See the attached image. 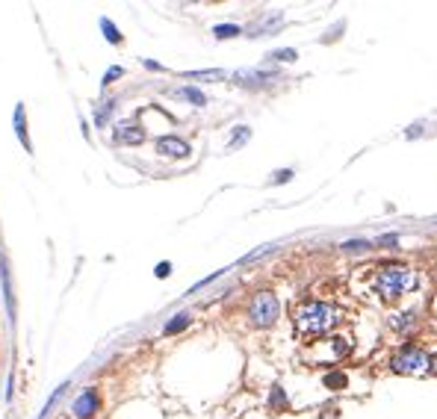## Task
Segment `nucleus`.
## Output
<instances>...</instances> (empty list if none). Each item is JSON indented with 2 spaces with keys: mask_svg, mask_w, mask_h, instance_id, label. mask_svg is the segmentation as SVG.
I'll return each instance as SVG.
<instances>
[{
  "mask_svg": "<svg viewBox=\"0 0 437 419\" xmlns=\"http://www.w3.org/2000/svg\"><path fill=\"white\" fill-rule=\"evenodd\" d=\"M278 298L269 293V289H263V293H257L251 298V304H248V316H251V322L257 328H269L275 319H278Z\"/></svg>",
  "mask_w": 437,
  "mask_h": 419,
  "instance_id": "obj_3",
  "label": "nucleus"
},
{
  "mask_svg": "<svg viewBox=\"0 0 437 419\" xmlns=\"http://www.w3.org/2000/svg\"><path fill=\"white\" fill-rule=\"evenodd\" d=\"M0 275H3L6 310H9V319H12V322H15V293H12V278H9V266H6V260H0Z\"/></svg>",
  "mask_w": 437,
  "mask_h": 419,
  "instance_id": "obj_8",
  "label": "nucleus"
},
{
  "mask_svg": "<svg viewBox=\"0 0 437 419\" xmlns=\"http://www.w3.org/2000/svg\"><path fill=\"white\" fill-rule=\"evenodd\" d=\"M325 387H331V390H340V387H346V375H340V372L325 375Z\"/></svg>",
  "mask_w": 437,
  "mask_h": 419,
  "instance_id": "obj_18",
  "label": "nucleus"
},
{
  "mask_svg": "<svg viewBox=\"0 0 437 419\" xmlns=\"http://www.w3.org/2000/svg\"><path fill=\"white\" fill-rule=\"evenodd\" d=\"M290 177H293V172H290V168H284V172H278L275 183H287V181H290Z\"/></svg>",
  "mask_w": 437,
  "mask_h": 419,
  "instance_id": "obj_22",
  "label": "nucleus"
},
{
  "mask_svg": "<svg viewBox=\"0 0 437 419\" xmlns=\"http://www.w3.org/2000/svg\"><path fill=\"white\" fill-rule=\"evenodd\" d=\"M15 133L18 139H21V145H24V151H33V145H30V136H27V115H24V104H18L15 106Z\"/></svg>",
  "mask_w": 437,
  "mask_h": 419,
  "instance_id": "obj_9",
  "label": "nucleus"
},
{
  "mask_svg": "<svg viewBox=\"0 0 437 419\" xmlns=\"http://www.w3.org/2000/svg\"><path fill=\"white\" fill-rule=\"evenodd\" d=\"M275 74H263V71H240L236 74V80L240 83H263V80H272Z\"/></svg>",
  "mask_w": 437,
  "mask_h": 419,
  "instance_id": "obj_14",
  "label": "nucleus"
},
{
  "mask_svg": "<svg viewBox=\"0 0 437 419\" xmlns=\"http://www.w3.org/2000/svg\"><path fill=\"white\" fill-rule=\"evenodd\" d=\"M213 33H216V38H234V36H240L243 30L236 27V24H218V27L213 30Z\"/></svg>",
  "mask_w": 437,
  "mask_h": 419,
  "instance_id": "obj_15",
  "label": "nucleus"
},
{
  "mask_svg": "<svg viewBox=\"0 0 437 419\" xmlns=\"http://www.w3.org/2000/svg\"><path fill=\"white\" fill-rule=\"evenodd\" d=\"M216 77H225V71L213 68V71H190L186 74V80H216Z\"/></svg>",
  "mask_w": 437,
  "mask_h": 419,
  "instance_id": "obj_17",
  "label": "nucleus"
},
{
  "mask_svg": "<svg viewBox=\"0 0 437 419\" xmlns=\"http://www.w3.org/2000/svg\"><path fill=\"white\" fill-rule=\"evenodd\" d=\"M122 74H124V68H122V65H113V68H109V71L104 74L101 83H104V86H109V83H115V80L122 77Z\"/></svg>",
  "mask_w": 437,
  "mask_h": 419,
  "instance_id": "obj_19",
  "label": "nucleus"
},
{
  "mask_svg": "<svg viewBox=\"0 0 437 419\" xmlns=\"http://www.w3.org/2000/svg\"><path fill=\"white\" fill-rule=\"evenodd\" d=\"M248 136H251V131H248V127H240V131H236L234 133V139H231V148H236V145H243L245 142V139Z\"/></svg>",
  "mask_w": 437,
  "mask_h": 419,
  "instance_id": "obj_20",
  "label": "nucleus"
},
{
  "mask_svg": "<svg viewBox=\"0 0 437 419\" xmlns=\"http://www.w3.org/2000/svg\"><path fill=\"white\" fill-rule=\"evenodd\" d=\"M269 59H278V63H295V59H299V54H295L293 47H284V51L269 54Z\"/></svg>",
  "mask_w": 437,
  "mask_h": 419,
  "instance_id": "obj_16",
  "label": "nucleus"
},
{
  "mask_svg": "<svg viewBox=\"0 0 437 419\" xmlns=\"http://www.w3.org/2000/svg\"><path fill=\"white\" fill-rule=\"evenodd\" d=\"M157 151H160L163 157L183 159V157H190V145H186L183 139H177V136H160V139H157Z\"/></svg>",
  "mask_w": 437,
  "mask_h": 419,
  "instance_id": "obj_6",
  "label": "nucleus"
},
{
  "mask_svg": "<svg viewBox=\"0 0 437 419\" xmlns=\"http://www.w3.org/2000/svg\"><path fill=\"white\" fill-rule=\"evenodd\" d=\"M115 104L118 101H104L101 106L95 109V127H107V122H109V115L115 113Z\"/></svg>",
  "mask_w": 437,
  "mask_h": 419,
  "instance_id": "obj_11",
  "label": "nucleus"
},
{
  "mask_svg": "<svg viewBox=\"0 0 437 419\" xmlns=\"http://www.w3.org/2000/svg\"><path fill=\"white\" fill-rule=\"evenodd\" d=\"M101 30H104V36H107L109 45H122V33H118V27L109 21V18H101Z\"/></svg>",
  "mask_w": 437,
  "mask_h": 419,
  "instance_id": "obj_13",
  "label": "nucleus"
},
{
  "mask_svg": "<svg viewBox=\"0 0 437 419\" xmlns=\"http://www.w3.org/2000/svg\"><path fill=\"white\" fill-rule=\"evenodd\" d=\"M113 142L115 145H142L145 142V131L139 124H133V122L118 124L113 131Z\"/></svg>",
  "mask_w": 437,
  "mask_h": 419,
  "instance_id": "obj_5",
  "label": "nucleus"
},
{
  "mask_svg": "<svg viewBox=\"0 0 437 419\" xmlns=\"http://www.w3.org/2000/svg\"><path fill=\"white\" fill-rule=\"evenodd\" d=\"M390 366L396 369V372H423V369H429V354L420 352V348H402L399 354L390 361Z\"/></svg>",
  "mask_w": 437,
  "mask_h": 419,
  "instance_id": "obj_4",
  "label": "nucleus"
},
{
  "mask_svg": "<svg viewBox=\"0 0 437 419\" xmlns=\"http://www.w3.org/2000/svg\"><path fill=\"white\" fill-rule=\"evenodd\" d=\"M98 407H101V398H98V393H95V390H86V393L74 402L71 411H74L77 419H89V416H95Z\"/></svg>",
  "mask_w": 437,
  "mask_h": 419,
  "instance_id": "obj_7",
  "label": "nucleus"
},
{
  "mask_svg": "<svg viewBox=\"0 0 437 419\" xmlns=\"http://www.w3.org/2000/svg\"><path fill=\"white\" fill-rule=\"evenodd\" d=\"M343 319V313L337 310L334 304L328 302H304L295 307L293 313V325H295V334L302 340H313V337H322L328 334L331 328Z\"/></svg>",
  "mask_w": 437,
  "mask_h": 419,
  "instance_id": "obj_1",
  "label": "nucleus"
},
{
  "mask_svg": "<svg viewBox=\"0 0 437 419\" xmlns=\"http://www.w3.org/2000/svg\"><path fill=\"white\" fill-rule=\"evenodd\" d=\"M370 286L384 302H396V298H402L405 293H411L416 286V272L411 266H379L372 272Z\"/></svg>",
  "mask_w": 437,
  "mask_h": 419,
  "instance_id": "obj_2",
  "label": "nucleus"
},
{
  "mask_svg": "<svg viewBox=\"0 0 437 419\" xmlns=\"http://www.w3.org/2000/svg\"><path fill=\"white\" fill-rule=\"evenodd\" d=\"M186 325H190V313H177V316L172 319V322H168V325L163 328V334H166V337H175V334H181Z\"/></svg>",
  "mask_w": 437,
  "mask_h": 419,
  "instance_id": "obj_12",
  "label": "nucleus"
},
{
  "mask_svg": "<svg viewBox=\"0 0 437 419\" xmlns=\"http://www.w3.org/2000/svg\"><path fill=\"white\" fill-rule=\"evenodd\" d=\"M168 272H172V263H160V266H157V278H168Z\"/></svg>",
  "mask_w": 437,
  "mask_h": 419,
  "instance_id": "obj_21",
  "label": "nucleus"
},
{
  "mask_svg": "<svg viewBox=\"0 0 437 419\" xmlns=\"http://www.w3.org/2000/svg\"><path fill=\"white\" fill-rule=\"evenodd\" d=\"M177 98H183V101H190L192 106H204V104H207L204 92H198L195 86H183V89H177Z\"/></svg>",
  "mask_w": 437,
  "mask_h": 419,
  "instance_id": "obj_10",
  "label": "nucleus"
}]
</instances>
